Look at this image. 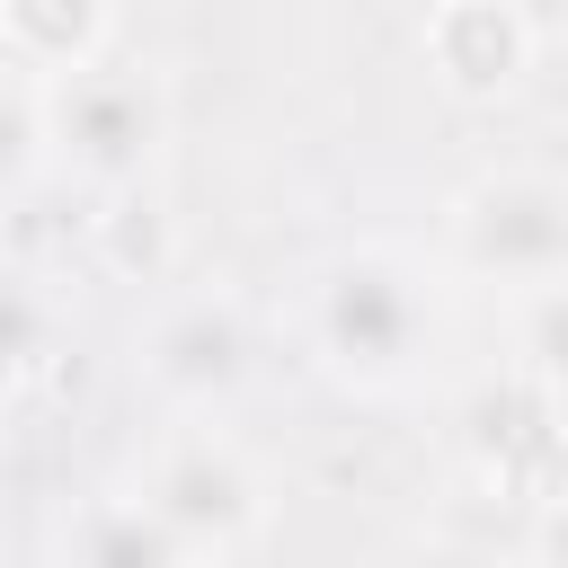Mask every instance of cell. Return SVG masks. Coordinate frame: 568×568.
Instances as JSON below:
<instances>
[{
  "label": "cell",
  "instance_id": "obj_1",
  "mask_svg": "<svg viewBox=\"0 0 568 568\" xmlns=\"http://www.w3.org/2000/svg\"><path fill=\"white\" fill-rule=\"evenodd\" d=\"M302 328H311V355L355 382V390H399L426 355H435V275L426 257L408 248H337L320 275H311V302H302Z\"/></svg>",
  "mask_w": 568,
  "mask_h": 568
},
{
  "label": "cell",
  "instance_id": "obj_2",
  "mask_svg": "<svg viewBox=\"0 0 568 568\" xmlns=\"http://www.w3.org/2000/svg\"><path fill=\"white\" fill-rule=\"evenodd\" d=\"M44 98V151H62V169H80L89 186H142V169L160 160L169 142V98L151 71L115 62V53H89L80 71L62 80H36Z\"/></svg>",
  "mask_w": 568,
  "mask_h": 568
},
{
  "label": "cell",
  "instance_id": "obj_3",
  "mask_svg": "<svg viewBox=\"0 0 568 568\" xmlns=\"http://www.w3.org/2000/svg\"><path fill=\"white\" fill-rule=\"evenodd\" d=\"M444 257H453V275L497 284V293H559V266H568V195H559V178L550 169L470 178L453 195Z\"/></svg>",
  "mask_w": 568,
  "mask_h": 568
},
{
  "label": "cell",
  "instance_id": "obj_4",
  "mask_svg": "<svg viewBox=\"0 0 568 568\" xmlns=\"http://www.w3.org/2000/svg\"><path fill=\"white\" fill-rule=\"evenodd\" d=\"M133 497L169 524L178 559H231V550H257V541H266V479H257V462H248L231 435H213V426L169 435V444L151 453V470H142Z\"/></svg>",
  "mask_w": 568,
  "mask_h": 568
},
{
  "label": "cell",
  "instance_id": "obj_5",
  "mask_svg": "<svg viewBox=\"0 0 568 568\" xmlns=\"http://www.w3.org/2000/svg\"><path fill=\"white\" fill-rule=\"evenodd\" d=\"M462 444L479 462V479L497 497H550V470H559V426H550V364H524L506 382H479L470 408H462Z\"/></svg>",
  "mask_w": 568,
  "mask_h": 568
},
{
  "label": "cell",
  "instance_id": "obj_6",
  "mask_svg": "<svg viewBox=\"0 0 568 568\" xmlns=\"http://www.w3.org/2000/svg\"><path fill=\"white\" fill-rule=\"evenodd\" d=\"M142 373L178 408H213L248 382V328L231 302H169L142 337Z\"/></svg>",
  "mask_w": 568,
  "mask_h": 568
},
{
  "label": "cell",
  "instance_id": "obj_7",
  "mask_svg": "<svg viewBox=\"0 0 568 568\" xmlns=\"http://www.w3.org/2000/svg\"><path fill=\"white\" fill-rule=\"evenodd\" d=\"M532 53H541V36L524 18H506L497 0H435V18H426V62H435V80L453 98L515 89L532 71Z\"/></svg>",
  "mask_w": 568,
  "mask_h": 568
},
{
  "label": "cell",
  "instance_id": "obj_8",
  "mask_svg": "<svg viewBox=\"0 0 568 568\" xmlns=\"http://www.w3.org/2000/svg\"><path fill=\"white\" fill-rule=\"evenodd\" d=\"M115 9L106 0H0V62L27 80H62L89 53H106Z\"/></svg>",
  "mask_w": 568,
  "mask_h": 568
},
{
  "label": "cell",
  "instance_id": "obj_9",
  "mask_svg": "<svg viewBox=\"0 0 568 568\" xmlns=\"http://www.w3.org/2000/svg\"><path fill=\"white\" fill-rule=\"evenodd\" d=\"M62 550H80V559H178L169 524H160L142 497H106L98 515H80V524L62 532Z\"/></svg>",
  "mask_w": 568,
  "mask_h": 568
},
{
  "label": "cell",
  "instance_id": "obj_10",
  "mask_svg": "<svg viewBox=\"0 0 568 568\" xmlns=\"http://www.w3.org/2000/svg\"><path fill=\"white\" fill-rule=\"evenodd\" d=\"M36 160H44V98L27 71L0 62V195H18L36 178Z\"/></svg>",
  "mask_w": 568,
  "mask_h": 568
},
{
  "label": "cell",
  "instance_id": "obj_11",
  "mask_svg": "<svg viewBox=\"0 0 568 568\" xmlns=\"http://www.w3.org/2000/svg\"><path fill=\"white\" fill-rule=\"evenodd\" d=\"M44 337H53V311L27 275H0V382H27L44 364Z\"/></svg>",
  "mask_w": 568,
  "mask_h": 568
},
{
  "label": "cell",
  "instance_id": "obj_12",
  "mask_svg": "<svg viewBox=\"0 0 568 568\" xmlns=\"http://www.w3.org/2000/svg\"><path fill=\"white\" fill-rule=\"evenodd\" d=\"M497 9H506V18H524L541 44H550V27H559V0H497Z\"/></svg>",
  "mask_w": 568,
  "mask_h": 568
}]
</instances>
